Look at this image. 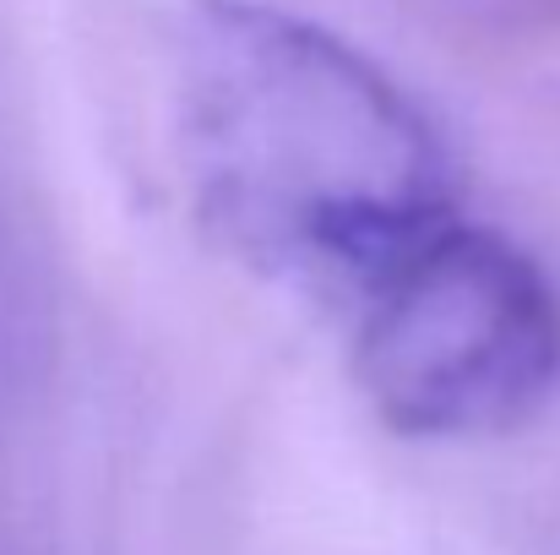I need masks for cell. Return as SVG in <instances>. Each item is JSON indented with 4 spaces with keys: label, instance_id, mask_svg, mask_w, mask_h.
I'll use <instances>...</instances> for the list:
<instances>
[{
    "label": "cell",
    "instance_id": "obj_1",
    "mask_svg": "<svg viewBox=\"0 0 560 555\" xmlns=\"http://www.w3.org/2000/svg\"><path fill=\"white\" fill-rule=\"evenodd\" d=\"M175 159L223 256L327 305L463 212L452 148L424 104L343 33L267 0L186 11Z\"/></svg>",
    "mask_w": 560,
    "mask_h": 555
},
{
    "label": "cell",
    "instance_id": "obj_2",
    "mask_svg": "<svg viewBox=\"0 0 560 555\" xmlns=\"http://www.w3.org/2000/svg\"><path fill=\"white\" fill-rule=\"evenodd\" d=\"M338 311L354 392L392 436L490 441L560 392L556 278L468 212L386 256Z\"/></svg>",
    "mask_w": 560,
    "mask_h": 555
}]
</instances>
